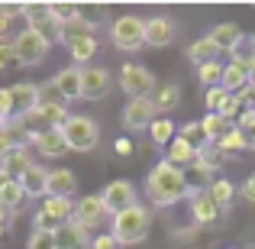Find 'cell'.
Returning <instances> with one entry per match:
<instances>
[{
	"mask_svg": "<svg viewBox=\"0 0 255 249\" xmlns=\"http://www.w3.org/2000/svg\"><path fill=\"white\" fill-rule=\"evenodd\" d=\"M110 84H113V75L100 65H87L81 68V97L84 100H104L110 94Z\"/></svg>",
	"mask_w": 255,
	"mask_h": 249,
	"instance_id": "10",
	"label": "cell"
},
{
	"mask_svg": "<svg viewBox=\"0 0 255 249\" xmlns=\"http://www.w3.org/2000/svg\"><path fill=\"white\" fill-rule=\"evenodd\" d=\"M23 201H26V191H23V185H19V181H6V185L0 188V204L10 207L13 214L19 211V204H23Z\"/></svg>",
	"mask_w": 255,
	"mask_h": 249,
	"instance_id": "33",
	"label": "cell"
},
{
	"mask_svg": "<svg viewBox=\"0 0 255 249\" xmlns=\"http://www.w3.org/2000/svg\"><path fill=\"white\" fill-rule=\"evenodd\" d=\"M100 198H104V207H107V214H120V211H126V207H132V204H139L136 201V188H132V181H126V178H117V181H110V185L100 191Z\"/></svg>",
	"mask_w": 255,
	"mask_h": 249,
	"instance_id": "8",
	"label": "cell"
},
{
	"mask_svg": "<svg viewBox=\"0 0 255 249\" xmlns=\"http://www.w3.org/2000/svg\"><path fill=\"white\" fill-rule=\"evenodd\" d=\"M91 36H97V29H91V26H87L81 16H78V19H71V23H65L62 29H58V42H62V45H65L68 52L75 49L78 42H84V39H91Z\"/></svg>",
	"mask_w": 255,
	"mask_h": 249,
	"instance_id": "22",
	"label": "cell"
},
{
	"mask_svg": "<svg viewBox=\"0 0 255 249\" xmlns=\"http://www.w3.org/2000/svg\"><path fill=\"white\" fill-rule=\"evenodd\" d=\"M181 136L187 139V143L194 146V149H204L210 139H207V133H204V126H200V120H194V123H184L181 126Z\"/></svg>",
	"mask_w": 255,
	"mask_h": 249,
	"instance_id": "36",
	"label": "cell"
},
{
	"mask_svg": "<svg viewBox=\"0 0 255 249\" xmlns=\"http://www.w3.org/2000/svg\"><path fill=\"white\" fill-rule=\"evenodd\" d=\"M49 49H52V42L42 32H36L32 26H23V29L13 36V52H16V58H19V68H32V65L45 62Z\"/></svg>",
	"mask_w": 255,
	"mask_h": 249,
	"instance_id": "4",
	"label": "cell"
},
{
	"mask_svg": "<svg viewBox=\"0 0 255 249\" xmlns=\"http://www.w3.org/2000/svg\"><path fill=\"white\" fill-rule=\"evenodd\" d=\"M120 87H123V94L129 100L152 97V91H155V75L139 62H123V68H120Z\"/></svg>",
	"mask_w": 255,
	"mask_h": 249,
	"instance_id": "5",
	"label": "cell"
},
{
	"mask_svg": "<svg viewBox=\"0 0 255 249\" xmlns=\"http://www.w3.org/2000/svg\"><path fill=\"white\" fill-rule=\"evenodd\" d=\"M58 227H62V220H55L45 211H36V217H32V233H55Z\"/></svg>",
	"mask_w": 255,
	"mask_h": 249,
	"instance_id": "39",
	"label": "cell"
},
{
	"mask_svg": "<svg viewBox=\"0 0 255 249\" xmlns=\"http://www.w3.org/2000/svg\"><path fill=\"white\" fill-rule=\"evenodd\" d=\"M32 165H36V162L29 159V149H10V152L0 156V172H3L10 181H19Z\"/></svg>",
	"mask_w": 255,
	"mask_h": 249,
	"instance_id": "15",
	"label": "cell"
},
{
	"mask_svg": "<svg viewBox=\"0 0 255 249\" xmlns=\"http://www.w3.org/2000/svg\"><path fill=\"white\" fill-rule=\"evenodd\" d=\"M26 249H55V240H52V233H32Z\"/></svg>",
	"mask_w": 255,
	"mask_h": 249,
	"instance_id": "43",
	"label": "cell"
},
{
	"mask_svg": "<svg viewBox=\"0 0 255 249\" xmlns=\"http://www.w3.org/2000/svg\"><path fill=\"white\" fill-rule=\"evenodd\" d=\"M230 97H233V94L226 91L223 84L210 87V91H207V113H223V107L230 104Z\"/></svg>",
	"mask_w": 255,
	"mask_h": 249,
	"instance_id": "37",
	"label": "cell"
},
{
	"mask_svg": "<svg viewBox=\"0 0 255 249\" xmlns=\"http://www.w3.org/2000/svg\"><path fill=\"white\" fill-rule=\"evenodd\" d=\"M223 68L226 65H220V62H210V65H200L197 68V78H200V84L210 91V87H220L223 84Z\"/></svg>",
	"mask_w": 255,
	"mask_h": 249,
	"instance_id": "35",
	"label": "cell"
},
{
	"mask_svg": "<svg viewBox=\"0 0 255 249\" xmlns=\"http://www.w3.org/2000/svg\"><path fill=\"white\" fill-rule=\"evenodd\" d=\"M217 146L226 152V156H230V152H239V149H246V136H243V130H239V126H233V130L226 133V136L220 139Z\"/></svg>",
	"mask_w": 255,
	"mask_h": 249,
	"instance_id": "38",
	"label": "cell"
},
{
	"mask_svg": "<svg viewBox=\"0 0 255 249\" xmlns=\"http://www.w3.org/2000/svg\"><path fill=\"white\" fill-rule=\"evenodd\" d=\"M104 217H110L107 207H104V198H100V194H84V198L75 204V217L71 220L91 233V230H97V227L104 224Z\"/></svg>",
	"mask_w": 255,
	"mask_h": 249,
	"instance_id": "9",
	"label": "cell"
},
{
	"mask_svg": "<svg viewBox=\"0 0 255 249\" xmlns=\"http://www.w3.org/2000/svg\"><path fill=\"white\" fill-rule=\"evenodd\" d=\"M197 165H204L207 172L213 175V172H220V168L226 165V152L220 149L217 143H207L204 149H197Z\"/></svg>",
	"mask_w": 255,
	"mask_h": 249,
	"instance_id": "27",
	"label": "cell"
},
{
	"mask_svg": "<svg viewBox=\"0 0 255 249\" xmlns=\"http://www.w3.org/2000/svg\"><path fill=\"white\" fill-rule=\"evenodd\" d=\"M207 36H210V42L220 49V55H223V52H230V55H233V49H236V45L243 42L246 32L239 29L236 23H217L210 32H207Z\"/></svg>",
	"mask_w": 255,
	"mask_h": 249,
	"instance_id": "16",
	"label": "cell"
},
{
	"mask_svg": "<svg viewBox=\"0 0 255 249\" xmlns=\"http://www.w3.org/2000/svg\"><path fill=\"white\" fill-rule=\"evenodd\" d=\"M3 233H6V230H3V227H0V240H3Z\"/></svg>",
	"mask_w": 255,
	"mask_h": 249,
	"instance_id": "49",
	"label": "cell"
},
{
	"mask_svg": "<svg viewBox=\"0 0 255 249\" xmlns=\"http://www.w3.org/2000/svg\"><path fill=\"white\" fill-rule=\"evenodd\" d=\"M123 130L136 133V130H149L152 123L158 120V110H155V100L152 97H139V100H129L123 107Z\"/></svg>",
	"mask_w": 255,
	"mask_h": 249,
	"instance_id": "7",
	"label": "cell"
},
{
	"mask_svg": "<svg viewBox=\"0 0 255 249\" xmlns=\"http://www.w3.org/2000/svg\"><path fill=\"white\" fill-rule=\"evenodd\" d=\"M32 146H36L42 156H52V159H62L65 152H71L62 130H39V133H32Z\"/></svg>",
	"mask_w": 255,
	"mask_h": 249,
	"instance_id": "14",
	"label": "cell"
},
{
	"mask_svg": "<svg viewBox=\"0 0 255 249\" xmlns=\"http://www.w3.org/2000/svg\"><path fill=\"white\" fill-rule=\"evenodd\" d=\"M110 42L120 52H136L145 45V19L139 16H120L110 26Z\"/></svg>",
	"mask_w": 255,
	"mask_h": 249,
	"instance_id": "6",
	"label": "cell"
},
{
	"mask_svg": "<svg viewBox=\"0 0 255 249\" xmlns=\"http://www.w3.org/2000/svg\"><path fill=\"white\" fill-rule=\"evenodd\" d=\"M10 220H13V211H10V207H3V204H0V227L6 230V227H10Z\"/></svg>",
	"mask_w": 255,
	"mask_h": 249,
	"instance_id": "47",
	"label": "cell"
},
{
	"mask_svg": "<svg viewBox=\"0 0 255 249\" xmlns=\"http://www.w3.org/2000/svg\"><path fill=\"white\" fill-rule=\"evenodd\" d=\"M200 126H204V133H207V139H210V143H220V139H223V136H226V133H230L236 123L223 120L220 113H207V117L200 120Z\"/></svg>",
	"mask_w": 255,
	"mask_h": 249,
	"instance_id": "30",
	"label": "cell"
},
{
	"mask_svg": "<svg viewBox=\"0 0 255 249\" xmlns=\"http://www.w3.org/2000/svg\"><path fill=\"white\" fill-rule=\"evenodd\" d=\"M239 194H243L249 204H255V175H249V178L243 181V188H239Z\"/></svg>",
	"mask_w": 255,
	"mask_h": 249,
	"instance_id": "45",
	"label": "cell"
},
{
	"mask_svg": "<svg viewBox=\"0 0 255 249\" xmlns=\"http://www.w3.org/2000/svg\"><path fill=\"white\" fill-rule=\"evenodd\" d=\"M100 13H104V10H97V6H81V19L91 26V29H97V16H100Z\"/></svg>",
	"mask_w": 255,
	"mask_h": 249,
	"instance_id": "44",
	"label": "cell"
},
{
	"mask_svg": "<svg viewBox=\"0 0 255 249\" xmlns=\"http://www.w3.org/2000/svg\"><path fill=\"white\" fill-rule=\"evenodd\" d=\"M149 136H152V143H155V146H165V149H168V143L178 136V126H174L168 117H158L155 123L149 126Z\"/></svg>",
	"mask_w": 255,
	"mask_h": 249,
	"instance_id": "31",
	"label": "cell"
},
{
	"mask_svg": "<svg viewBox=\"0 0 255 249\" xmlns=\"http://www.w3.org/2000/svg\"><path fill=\"white\" fill-rule=\"evenodd\" d=\"M52 81H55L62 100H78L81 97V68H78V65H65Z\"/></svg>",
	"mask_w": 255,
	"mask_h": 249,
	"instance_id": "18",
	"label": "cell"
},
{
	"mask_svg": "<svg viewBox=\"0 0 255 249\" xmlns=\"http://www.w3.org/2000/svg\"><path fill=\"white\" fill-rule=\"evenodd\" d=\"M52 240H55V249H91V233L84 227H78L75 220L62 224L52 233Z\"/></svg>",
	"mask_w": 255,
	"mask_h": 249,
	"instance_id": "13",
	"label": "cell"
},
{
	"mask_svg": "<svg viewBox=\"0 0 255 249\" xmlns=\"http://www.w3.org/2000/svg\"><path fill=\"white\" fill-rule=\"evenodd\" d=\"M113 149H117V156H129V152H132V139L129 136H120L117 143H113Z\"/></svg>",
	"mask_w": 255,
	"mask_h": 249,
	"instance_id": "46",
	"label": "cell"
},
{
	"mask_svg": "<svg viewBox=\"0 0 255 249\" xmlns=\"http://www.w3.org/2000/svg\"><path fill=\"white\" fill-rule=\"evenodd\" d=\"M145 198L155 207H171V204H178V201L191 198L187 181H184V168L165 162V159L155 162V168H152L149 178H145Z\"/></svg>",
	"mask_w": 255,
	"mask_h": 249,
	"instance_id": "1",
	"label": "cell"
},
{
	"mask_svg": "<svg viewBox=\"0 0 255 249\" xmlns=\"http://www.w3.org/2000/svg\"><path fill=\"white\" fill-rule=\"evenodd\" d=\"M246 136V149H255V133H243Z\"/></svg>",
	"mask_w": 255,
	"mask_h": 249,
	"instance_id": "48",
	"label": "cell"
},
{
	"mask_svg": "<svg viewBox=\"0 0 255 249\" xmlns=\"http://www.w3.org/2000/svg\"><path fill=\"white\" fill-rule=\"evenodd\" d=\"M152 100H155V110H162V113H168V110H174V107H178L181 104V87L178 84H158L155 87V97H152Z\"/></svg>",
	"mask_w": 255,
	"mask_h": 249,
	"instance_id": "28",
	"label": "cell"
},
{
	"mask_svg": "<svg viewBox=\"0 0 255 249\" xmlns=\"http://www.w3.org/2000/svg\"><path fill=\"white\" fill-rule=\"evenodd\" d=\"M252 84H255V68H252Z\"/></svg>",
	"mask_w": 255,
	"mask_h": 249,
	"instance_id": "50",
	"label": "cell"
},
{
	"mask_svg": "<svg viewBox=\"0 0 255 249\" xmlns=\"http://www.w3.org/2000/svg\"><path fill=\"white\" fill-rule=\"evenodd\" d=\"M207 194H210V201L220 207V211H226V207H233V201H236V185L233 181H226V178H213L210 181V188H207Z\"/></svg>",
	"mask_w": 255,
	"mask_h": 249,
	"instance_id": "25",
	"label": "cell"
},
{
	"mask_svg": "<svg viewBox=\"0 0 255 249\" xmlns=\"http://www.w3.org/2000/svg\"><path fill=\"white\" fill-rule=\"evenodd\" d=\"M249 84H252V71L249 68H243V65H236V62H230L223 68V87L230 94H236V97H239Z\"/></svg>",
	"mask_w": 255,
	"mask_h": 249,
	"instance_id": "23",
	"label": "cell"
},
{
	"mask_svg": "<svg viewBox=\"0 0 255 249\" xmlns=\"http://www.w3.org/2000/svg\"><path fill=\"white\" fill-rule=\"evenodd\" d=\"M16 117L13 113V100H10V87H0V123H10Z\"/></svg>",
	"mask_w": 255,
	"mask_h": 249,
	"instance_id": "41",
	"label": "cell"
},
{
	"mask_svg": "<svg viewBox=\"0 0 255 249\" xmlns=\"http://www.w3.org/2000/svg\"><path fill=\"white\" fill-rule=\"evenodd\" d=\"M10 68H19V58L13 52V39H3L0 42V71H10Z\"/></svg>",
	"mask_w": 255,
	"mask_h": 249,
	"instance_id": "40",
	"label": "cell"
},
{
	"mask_svg": "<svg viewBox=\"0 0 255 249\" xmlns=\"http://www.w3.org/2000/svg\"><path fill=\"white\" fill-rule=\"evenodd\" d=\"M97 36L84 39V42H78L75 49H71V65H78V68H87V65L94 62V55H97Z\"/></svg>",
	"mask_w": 255,
	"mask_h": 249,
	"instance_id": "32",
	"label": "cell"
},
{
	"mask_svg": "<svg viewBox=\"0 0 255 249\" xmlns=\"http://www.w3.org/2000/svg\"><path fill=\"white\" fill-rule=\"evenodd\" d=\"M178 39V23L171 16H152L145 19V45L152 49H165Z\"/></svg>",
	"mask_w": 255,
	"mask_h": 249,
	"instance_id": "11",
	"label": "cell"
},
{
	"mask_svg": "<svg viewBox=\"0 0 255 249\" xmlns=\"http://www.w3.org/2000/svg\"><path fill=\"white\" fill-rule=\"evenodd\" d=\"M191 214H194V220H197L200 227H217L220 217H223V211L210 201L207 191L204 194H191Z\"/></svg>",
	"mask_w": 255,
	"mask_h": 249,
	"instance_id": "17",
	"label": "cell"
},
{
	"mask_svg": "<svg viewBox=\"0 0 255 249\" xmlns=\"http://www.w3.org/2000/svg\"><path fill=\"white\" fill-rule=\"evenodd\" d=\"M149 227H152V214L149 207L142 204H132L126 211L113 214L110 217V233L120 240V246H136L149 237Z\"/></svg>",
	"mask_w": 255,
	"mask_h": 249,
	"instance_id": "2",
	"label": "cell"
},
{
	"mask_svg": "<svg viewBox=\"0 0 255 249\" xmlns=\"http://www.w3.org/2000/svg\"><path fill=\"white\" fill-rule=\"evenodd\" d=\"M65 139H68L71 152H94L100 146V126L94 117H84V113H71L68 123L62 126Z\"/></svg>",
	"mask_w": 255,
	"mask_h": 249,
	"instance_id": "3",
	"label": "cell"
},
{
	"mask_svg": "<svg viewBox=\"0 0 255 249\" xmlns=\"http://www.w3.org/2000/svg\"><path fill=\"white\" fill-rule=\"evenodd\" d=\"M217 55H220V49L210 42V36H200V39H194L191 45H187V58H191L194 65H210V62H217Z\"/></svg>",
	"mask_w": 255,
	"mask_h": 249,
	"instance_id": "24",
	"label": "cell"
},
{
	"mask_svg": "<svg viewBox=\"0 0 255 249\" xmlns=\"http://www.w3.org/2000/svg\"><path fill=\"white\" fill-rule=\"evenodd\" d=\"M19 185H23V191H26V198H49V168L45 165H32L29 172L19 178Z\"/></svg>",
	"mask_w": 255,
	"mask_h": 249,
	"instance_id": "19",
	"label": "cell"
},
{
	"mask_svg": "<svg viewBox=\"0 0 255 249\" xmlns=\"http://www.w3.org/2000/svg\"><path fill=\"white\" fill-rule=\"evenodd\" d=\"M39 211H45V214H52L55 220L68 224V220L75 217V201H71V198H45Z\"/></svg>",
	"mask_w": 255,
	"mask_h": 249,
	"instance_id": "26",
	"label": "cell"
},
{
	"mask_svg": "<svg viewBox=\"0 0 255 249\" xmlns=\"http://www.w3.org/2000/svg\"><path fill=\"white\" fill-rule=\"evenodd\" d=\"M233 62L243 65V68H255V36H243V42L233 49Z\"/></svg>",
	"mask_w": 255,
	"mask_h": 249,
	"instance_id": "34",
	"label": "cell"
},
{
	"mask_svg": "<svg viewBox=\"0 0 255 249\" xmlns=\"http://www.w3.org/2000/svg\"><path fill=\"white\" fill-rule=\"evenodd\" d=\"M91 249H123V246H120V240L113 233H97L91 240Z\"/></svg>",
	"mask_w": 255,
	"mask_h": 249,
	"instance_id": "42",
	"label": "cell"
},
{
	"mask_svg": "<svg viewBox=\"0 0 255 249\" xmlns=\"http://www.w3.org/2000/svg\"><path fill=\"white\" fill-rule=\"evenodd\" d=\"M165 162H171V165H178V168H187V165L197 162V149H194V146L178 133V136L168 143V149H165Z\"/></svg>",
	"mask_w": 255,
	"mask_h": 249,
	"instance_id": "20",
	"label": "cell"
},
{
	"mask_svg": "<svg viewBox=\"0 0 255 249\" xmlns=\"http://www.w3.org/2000/svg\"><path fill=\"white\" fill-rule=\"evenodd\" d=\"M184 181H187V191H191V194H204L207 191V188H210V172H207V168L204 165H197V162H194V165H187L184 168Z\"/></svg>",
	"mask_w": 255,
	"mask_h": 249,
	"instance_id": "29",
	"label": "cell"
},
{
	"mask_svg": "<svg viewBox=\"0 0 255 249\" xmlns=\"http://www.w3.org/2000/svg\"><path fill=\"white\" fill-rule=\"evenodd\" d=\"M78 188V178L71 168H52L49 172V198H71Z\"/></svg>",
	"mask_w": 255,
	"mask_h": 249,
	"instance_id": "21",
	"label": "cell"
},
{
	"mask_svg": "<svg viewBox=\"0 0 255 249\" xmlns=\"http://www.w3.org/2000/svg\"><path fill=\"white\" fill-rule=\"evenodd\" d=\"M0 42H3V36H0Z\"/></svg>",
	"mask_w": 255,
	"mask_h": 249,
	"instance_id": "51",
	"label": "cell"
},
{
	"mask_svg": "<svg viewBox=\"0 0 255 249\" xmlns=\"http://www.w3.org/2000/svg\"><path fill=\"white\" fill-rule=\"evenodd\" d=\"M10 100H13V113H16V117H29V113L39 107V84L16 81L10 87Z\"/></svg>",
	"mask_w": 255,
	"mask_h": 249,
	"instance_id": "12",
	"label": "cell"
}]
</instances>
